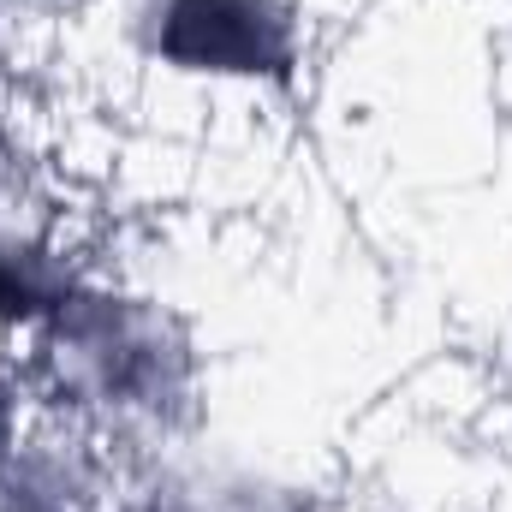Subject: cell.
I'll return each instance as SVG.
<instances>
[{
    "label": "cell",
    "instance_id": "obj_1",
    "mask_svg": "<svg viewBox=\"0 0 512 512\" xmlns=\"http://www.w3.org/2000/svg\"><path fill=\"white\" fill-rule=\"evenodd\" d=\"M131 24L155 66L203 84L280 90L304 66V24L286 0H137Z\"/></svg>",
    "mask_w": 512,
    "mask_h": 512
}]
</instances>
